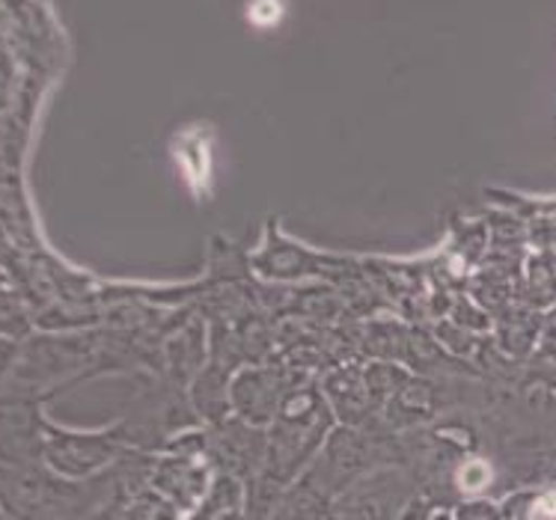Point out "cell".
I'll use <instances>...</instances> for the list:
<instances>
[{"mask_svg": "<svg viewBox=\"0 0 556 520\" xmlns=\"http://www.w3.org/2000/svg\"><path fill=\"white\" fill-rule=\"evenodd\" d=\"M432 511L429 497H410L396 515V520H432Z\"/></svg>", "mask_w": 556, "mask_h": 520, "instance_id": "obj_1", "label": "cell"}, {"mask_svg": "<svg viewBox=\"0 0 556 520\" xmlns=\"http://www.w3.org/2000/svg\"><path fill=\"white\" fill-rule=\"evenodd\" d=\"M432 520H458V518L453 515V509H434Z\"/></svg>", "mask_w": 556, "mask_h": 520, "instance_id": "obj_2", "label": "cell"}]
</instances>
